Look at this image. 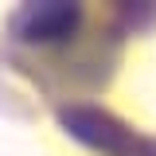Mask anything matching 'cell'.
Masks as SVG:
<instances>
[{"mask_svg":"<svg viewBox=\"0 0 156 156\" xmlns=\"http://www.w3.org/2000/svg\"><path fill=\"white\" fill-rule=\"evenodd\" d=\"M55 125L74 140L78 148L94 156H156V136L136 129L133 121H125L121 113L90 101H62L51 109Z\"/></svg>","mask_w":156,"mask_h":156,"instance_id":"7a4b0ae2","label":"cell"},{"mask_svg":"<svg viewBox=\"0 0 156 156\" xmlns=\"http://www.w3.org/2000/svg\"><path fill=\"white\" fill-rule=\"evenodd\" d=\"M98 16H101V4H78V0L16 4L4 16L0 51L23 58H58L90 39Z\"/></svg>","mask_w":156,"mask_h":156,"instance_id":"6da1fadb","label":"cell"}]
</instances>
